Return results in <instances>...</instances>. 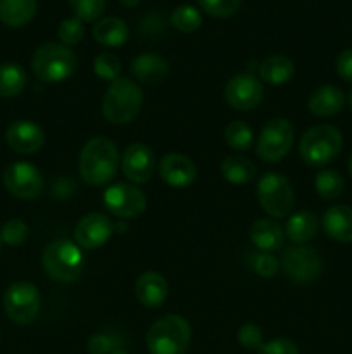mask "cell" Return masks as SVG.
Wrapping results in <instances>:
<instances>
[{
    "label": "cell",
    "mask_w": 352,
    "mask_h": 354,
    "mask_svg": "<svg viewBox=\"0 0 352 354\" xmlns=\"http://www.w3.org/2000/svg\"><path fill=\"white\" fill-rule=\"evenodd\" d=\"M119 152L107 137H93L83 145L79 154V175L90 185H106L116 176Z\"/></svg>",
    "instance_id": "6da1fadb"
},
{
    "label": "cell",
    "mask_w": 352,
    "mask_h": 354,
    "mask_svg": "<svg viewBox=\"0 0 352 354\" xmlns=\"http://www.w3.org/2000/svg\"><path fill=\"white\" fill-rule=\"evenodd\" d=\"M144 93L130 78H117L107 86L102 99V114L109 123L126 124L140 114Z\"/></svg>",
    "instance_id": "7a4b0ae2"
},
{
    "label": "cell",
    "mask_w": 352,
    "mask_h": 354,
    "mask_svg": "<svg viewBox=\"0 0 352 354\" xmlns=\"http://www.w3.org/2000/svg\"><path fill=\"white\" fill-rule=\"evenodd\" d=\"M190 337L192 330L185 318L179 315H166L152 324L145 342L150 354H185Z\"/></svg>",
    "instance_id": "3957f363"
},
{
    "label": "cell",
    "mask_w": 352,
    "mask_h": 354,
    "mask_svg": "<svg viewBox=\"0 0 352 354\" xmlns=\"http://www.w3.org/2000/svg\"><path fill=\"white\" fill-rule=\"evenodd\" d=\"M35 76L43 83H61L76 71V55L62 44H43L31 59Z\"/></svg>",
    "instance_id": "277c9868"
},
{
    "label": "cell",
    "mask_w": 352,
    "mask_h": 354,
    "mask_svg": "<svg viewBox=\"0 0 352 354\" xmlns=\"http://www.w3.org/2000/svg\"><path fill=\"white\" fill-rule=\"evenodd\" d=\"M342 133L331 124H317L304 133L299 144V154L309 166H324L333 161L342 151Z\"/></svg>",
    "instance_id": "5b68a950"
},
{
    "label": "cell",
    "mask_w": 352,
    "mask_h": 354,
    "mask_svg": "<svg viewBox=\"0 0 352 354\" xmlns=\"http://www.w3.org/2000/svg\"><path fill=\"white\" fill-rule=\"evenodd\" d=\"M43 268L52 280L72 282L83 270V254L78 244L69 241H55L45 248Z\"/></svg>",
    "instance_id": "8992f818"
},
{
    "label": "cell",
    "mask_w": 352,
    "mask_h": 354,
    "mask_svg": "<svg viewBox=\"0 0 352 354\" xmlns=\"http://www.w3.org/2000/svg\"><path fill=\"white\" fill-rule=\"evenodd\" d=\"M257 201L269 216L285 218L295 206V194L285 176L266 173L257 183Z\"/></svg>",
    "instance_id": "52a82bcc"
},
{
    "label": "cell",
    "mask_w": 352,
    "mask_h": 354,
    "mask_svg": "<svg viewBox=\"0 0 352 354\" xmlns=\"http://www.w3.org/2000/svg\"><path fill=\"white\" fill-rule=\"evenodd\" d=\"M280 268L292 282L309 283L321 275L323 258L309 245L297 244L282 252Z\"/></svg>",
    "instance_id": "ba28073f"
},
{
    "label": "cell",
    "mask_w": 352,
    "mask_h": 354,
    "mask_svg": "<svg viewBox=\"0 0 352 354\" xmlns=\"http://www.w3.org/2000/svg\"><path fill=\"white\" fill-rule=\"evenodd\" d=\"M293 144V127L289 120L276 118L268 121L259 135L255 154L266 162H278L290 152Z\"/></svg>",
    "instance_id": "9c48e42d"
},
{
    "label": "cell",
    "mask_w": 352,
    "mask_h": 354,
    "mask_svg": "<svg viewBox=\"0 0 352 354\" xmlns=\"http://www.w3.org/2000/svg\"><path fill=\"white\" fill-rule=\"evenodd\" d=\"M3 310L14 324H31L40 311V292L30 282H14L3 294Z\"/></svg>",
    "instance_id": "30bf717a"
},
{
    "label": "cell",
    "mask_w": 352,
    "mask_h": 354,
    "mask_svg": "<svg viewBox=\"0 0 352 354\" xmlns=\"http://www.w3.org/2000/svg\"><path fill=\"white\" fill-rule=\"evenodd\" d=\"M104 206L117 218H137L147 209V197L138 187L116 183L104 192Z\"/></svg>",
    "instance_id": "8fae6325"
},
{
    "label": "cell",
    "mask_w": 352,
    "mask_h": 354,
    "mask_svg": "<svg viewBox=\"0 0 352 354\" xmlns=\"http://www.w3.org/2000/svg\"><path fill=\"white\" fill-rule=\"evenodd\" d=\"M3 185L19 199H37L43 190L41 173L33 165L24 161L12 162L3 171Z\"/></svg>",
    "instance_id": "7c38bea8"
},
{
    "label": "cell",
    "mask_w": 352,
    "mask_h": 354,
    "mask_svg": "<svg viewBox=\"0 0 352 354\" xmlns=\"http://www.w3.org/2000/svg\"><path fill=\"white\" fill-rule=\"evenodd\" d=\"M262 95V83L251 73L233 76L224 88V99L237 111H252L261 104Z\"/></svg>",
    "instance_id": "4fadbf2b"
},
{
    "label": "cell",
    "mask_w": 352,
    "mask_h": 354,
    "mask_svg": "<svg viewBox=\"0 0 352 354\" xmlns=\"http://www.w3.org/2000/svg\"><path fill=\"white\" fill-rule=\"evenodd\" d=\"M114 232V225L104 213H90L75 227V241L83 249H99Z\"/></svg>",
    "instance_id": "5bb4252c"
},
{
    "label": "cell",
    "mask_w": 352,
    "mask_h": 354,
    "mask_svg": "<svg viewBox=\"0 0 352 354\" xmlns=\"http://www.w3.org/2000/svg\"><path fill=\"white\" fill-rule=\"evenodd\" d=\"M124 176L133 183H145L152 178L155 169L154 152L145 144H131L121 159Z\"/></svg>",
    "instance_id": "9a60e30c"
},
{
    "label": "cell",
    "mask_w": 352,
    "mask_h": 354,
    "mask_svg": "<svg viewBox=\"0 0 352 354\" xmlns=\"http://www.w3.org/2000/svg\"><path fill=\"white\" fill-rule=\"evenodd\" d=\"M6 140L7 145L19 154H35L43 145L45 135L33 121L19 120L7 127Z\"/></svg>",
    "instance_id": "2e32d148"
},
{
    "label": "cell",
    "mask_w": 352,
    "mask_h": 354,
    "mask_svg": "<svg viewBox=\"0 0 352 354\" xmlns=\"http://www.w3.org/2000/svg\"><path fill=\"white\" fill-rule=\"evenodd\" d=\"M159 175L162 182L169 187L183 189V187L192 185L197 178V168L186 156L183 154H168L159 162Z\"/></svg>",
    "instance_id": "e0dca14e"
},
{
    "label": "cell",
    "mask_w": 352,
    "mask_h": 354,
    "mask_svg": "<svg viewBox=\"0 0 352 354\" xmlns=\"http://www.w3.org/2000/svg\"><path fill=\"white\" fill-rule=\"evenodd\" d=\"M135 296L145 308H159L168 297V282L157 272H145L135 282Z\"/></svg>",
    "instance_id": "ac0fdd59"
},
{
    "label": "cell",
    "mask_w": 352,
    "mask_h": 354,
    "mask_svg": "<svg viewBox=\"0 0 352 354\" xmlns=\"http://www.w3.org/2000/svg\"><path fill=\"white\" fill-rule=\"evenodd\" d=\"M130 73L140 83L157 85L169 75V62L157 54H141L131 61Z\"/></svg>",
    "instance_id": "d6986e66"
},
{
    "label": "cell",
    "mask_w": 352,
    "mask_h": 354,
    "mask_svg": "<svg viewBox=\"0 0 352 354\" xmlns=\"http://www.w3.org/2000/svg\"><path fill=\"white\" fill-rule=\"evenodd\" d=\"M345 95L338 86L323 85L311 93L307 100L309 113L317 118H330L340 113L344 109Z\"/></svg>",
    "instance_id": "ffe728a7"
},
{
    "label": "cell",
    "mask_w": 352,
    "mask_h": 354,
    "mask_svg": "<svg viewBox=\"0 0 352 354\" xmlns=\"http://www.w3.org/2000/svg\"><path fill=\"white\" fill-rule=\"evenodd\" d=\"M248 235H251L252 244L262 252L278 251L285 242V230L280 227V223H276L275 220H268V218L255 220L248 230Z\"/></svg>",
    "instance_id": "44dd1931"
},
{
    "label": "cell",
    "mask_w": 352,
    "mask_h": 354,
    "mask_svg": "<svg viewBox=\"0 0 352 354\" xmlns=\"http://www.w3.org/2000/svg\"><path fill=\"white\" fill-rule=\"evenodd\" d=\"M323 228L328 237L337 242H352V207L337 204L323 214Z\"/></svg>",
    "instance_id": "7402d4cb"
},
{
    "label": "cell",
    "mask_w": 352,
    "mask_h": 354,
    "mask_svg": "<svg viewBox=\"0 0 352 354\" xmlns=\"http://www.w3.org/2000/svg\"><path fill=\"white\" fill-rule=\"evenodd\" d=\"M130 37V28L119 17H104L93 26V38L106 47H121Z\"/></svg>",
    "instance_id": "603a6c76"
},
{
    "label": "cell",
    "mask_w": 352,
    "mask_h": 354,
    "mask_svg": "<svg viewBox=\"0 0 352 354\" xmlns=\"http://www.w3.org/2000/svg\"><path fill=\"white\" fill-rule=\"evenodd\" d=\"M293 71H295V66L292 59L282 54L268 55L259 66V76L262 82L269 85H283L292 78Z\"/></svg>",
    "instance_id": "cb8c5ba5"
},
{
    "label": "cell",
    "mask_w": 352,
    "mask_h": 354,
    "mask_svg": "<svg viewBox=\"0 0 352 354\" xmlns=\"http://www.w3.org/2000/svg\"><path fill=\"white\" fill-rule=\"evenodd\" d=\"M37 12V0H0V21L9 28L30 23Z\"/></svg>",
    "instance_id": "d4e9b609"
},
{
    "label": "cell",
    "mask_w": 352,
    "mask_h": 354,
    "mask_svg": "<svg viewBox=\"0 0 352 354\" xmlns=\"http://www.w3.org/2000/svg\"><path fill=\"white\" fill-rule=\"evenodd\" d=\"M221 175L228 183L244 185L255 178V165L245 156H228L221 162Z\"/></svg>",
    "instance_id": "484cf974"
},
{
    "label": "cell",
    "mask_w": 352,
    "mask_h": 354,
    "mask_svg": "<svg viewBox=\"0 0 352 354\" xmlns=\"http://www.w3.org/2000/svg\"><path fill=\"white\" fill-rule=\"evenodd\" d=\"M286 237L295 244H306L317 234V218L309 211L292 214L286 221Z\"/></svg>",
    "instance_id": "4316f807"
},
{
    "label": "cell",
    "mask_w": 352,
    "mask_h": 354,
    "mask_svg": "<svg viewBox=\"0 0 352 354\" xmlns=\"http://www.w3.org/2000/svg\"><path fill=\"white\" fill-rule=\"evenodd\" d=\"M26 86V73L19 64L14 62H6L0 64V97H10L19 95Z\"/></svg>",
    "instance_id": "83f0119b"
},
{
    "label": "cell",
    "mask_w": 352,
    "mask_h": 354,
    "mask_svg": "<svg viewBox=\"0 0 352 354\" xmlns=\"http://www.w3.org/2000/svg\"><path fill=\"white\" fill-rule=\"evenodd\" d=\"M314 187H316V192L320 194V197L326 201H335L344 194L345 183L340 173L333 171V169H323L316 175Z\"/></svg>",
    "instance_id": "f1b7e54d"
},
{
    "label": "cell",
    "mask_w": 352,
    "mask_h": 354,
    "mask_svg": "<svg viewBox=\"0 0 352 354\" xmlns=\"http://www.w3.org/2000/svg\"><path fill=\"white\" fill-rule=\"evenodd\" d=\"M169 21H171L173 26L178 31H182V33H193V31L199 30L200 24H202V14H200L195 7L183 3V6L176 7V9L173 10Z\"/></svg>",
    "instance_id": "f546056e"
},
{
    "label": "cell",
    "mask_w": 352,
    "mask_h": 354,
    "mask_svg": "<svg viewBox=\"0 0 352 354\" xmlns=\"http://www.w3.org/2000/svg\"><path fill=\"white\" fill-rule=\"evenodd\" d=\"M224 140L235 151H248L254 142V131L245 121H233L224 130Z\"/></svg>",
    "instance_id": "4dcf8cb0"
},
{
    "label": "cell",
    "mask_w": 352,
    "mask_h": 354,
    "mask_svg": "<svg viewBox=\"0 0 352 354\" xmlns=\"http://www.w3.org/2000/svg\"><path fill=\"white\" fill-rule=\"evenodd\" d=\"M93 71L99 78L107 80V82L113 83L114 80L119 78L121 75V61L116 54H110V52H104L99 54L93 61Z\"/></svg>",
    "instance_id": "1f68e13d"
},
{
    "label": "cell",
    "mask_w": 352,
    "mask_h": 354,
    "mask_svg": "<svg viewBox=\"0 0 352 354\" xmlns=\"http://www.w3.org/2000/svg\"><path fill=\"white\" fill-rule=\"evenodd\" d=\"M69 6L79 21L92 23L104 14L106 0H69Z\"/></svg>",
    "instance_id": "d6a6232c"
},
{
    "label": "cell",
    "mask_w": 352,
    "mask_h": 354,
    "mask_svg": "<svg viewBox=\"0 0 352 354\" xmlns=\"http://www.w3.org/2000/svg\"><path fill=\"white\" fill-rule=\"evenodd\" d=\"M28 235H30V228H28V225L24 223L23 220L14 218V220H9L3 223L2 230H0V241L6 242L7 245L16 248V245H21L24 241H26Z\"/></svg>",
    "instance_id": "836d02e7"
},
{
    "label": "cell",
    "mask_w": 352,
    "mask_h": 354,
    "mask_svg": "<svg viewBox=\"0 0 352 354\" xmlns=\"http://www.w3.org/2000/svg\"><path fill=\"white\" fill-rule=\"evenodd\" d=\"M57 35L62 45L71 47V45L79 44L83 40V37H85V28H83V23L78 17H69V19L61 21Z\"/></svg>",
    "instance_id": "e575fe53"
},
{
    "label": "cell",
    "mask_w": 352,
    "mask_h": 354,
    "mask_svg": "<svg viewBox=\"0 0 352 354\" xmlns=\"http://www.w3.org/2000/svg\"><path fill=\"white\" fill-rule=\"evenodd\" d=\"M242 0H199L204 12L213 17H230L240 9Z\"/></svg>",
    "instance_id": "d590c367"
},
{
    "label": "cell",
    "mask_w": 352,
    "mask_h": 354,
    "mask_svg": "<svg viewBox=\"0 0 352 354\" xmlns=\"http://www.w3.org/2000/svg\"><path fill=\"white\" fill-rule=\"evenodd\" d=\"M252 268H254V272L259 277L271 279V277H275L278 273L280 259H276L269 252H261V254L252 256Z\"/></svg>",
    "instance_id": "8d00e7d4"
},
{
    "label": "cell",
    "mask_w": 352,
    "mask_h": 354,
    "mask_svg": "<svg viewBox=\"0 0 352 354\" xmlns=\"http://www.w3.org/2000/svg\"><path fill=\"white\" fill-rule=\"evenodd\" d=\"M238 342L242 348L257 351L264 342H262V330L254 324H245L238 328Z\"/></svg>",
    "instance_id": "74e56055"
},
{
    "label": "cell",
    "mask_w": 352,
    "mask_h": 354,
    "mask_svg": "<svg viewBox=\"0 0 352 354\" xmlns=\"http://www.w3.org/2000/svg\"><path fill=\"white\" fill-rule=\"evenodd\" d=\"M119 346V339L114 335L97 334L88 339V353L90 354H110L114 353Z\"/></svg>",
    "instance_id": "f35d334b"
},
{
    "label": "cell",
    "mask_w": 352,
    "mask_h": 354,
    "mask_svg": "<svg viewBox=\"0 0 352 354\" xmlns=\"http://www.w3.org/2000/svg\"><path fill=\"white\" fill-rule=\"evenodd\" d=\"M257 354H299V348L290 339H275L262 344Z\"/></svg>",
    "instance_id": "ab89813d"
},
{
    "label": "cell",
    "mask_w": 352,
    "mask_h": 354,
    "mask_svg": "<svg viewBox=\"0 0 352 354\" xmlns=\"http://www.w3.org/2000/svg\"><path fill=\"white\" fill-rule=\"evenodd\" d=\"M335 69H337V75L340 76L342 80L352 83V48H345V50H342L340 54L337 55Z\"/></svg>",
    "instance_id": "60d3db41"
},
{
    "label": "cell",
    "mask_w": 352,
    "mask_h": 354,
    "mask_svg": "<svg viewBox=\"0 0 352 354\" xmlns=\"http://www.w3.org/2000/svg\"><path fill=\"white\" fill-rule=\"evenodd\" d=\"M119 2L123 3V6H126V7H135V6H138L141 0H119Z\"/></svg>",
    "instance_id": "b9f144b4"
},
{
    "label": "cell",
    "mask_w": 352,
    "mask_h": 354,
    "mask_svg": "<svg viewBox=\"0 0 352 354\" xmlns=\"http://www.w3.org/2000/svg\"><path fill=\"white\" fill-rule=\"evenodd\" d=\"M349 173L352 176V152H351V158H349Z\"/></svg>",
    "instance_id": "7bdbcfd3"
},
{
    "label": "cell",
    "mask_w": 352,
    "mask_h": 354,
    "mask_svg": "<svg viewBox=\"0 0 352 354\" xmlns=\"http://www.w3.org/2000/svg\"><path fill=\"white\" fill-rule=\"evenodd\" d=\"M110 354H128V353H126V351H123V349H116V351L110 353Z\"/></svg>",
    "instance_id": "ee69618b"
},
{
    "label": "cell",
    "mask_w": 352,
    "mask_h": 354,
    "mask_svg": "<svg viewBox=\"0 0 352 354\" xmlns=\"http://www.w3.org/2000/svg\"><path fill=\"white\" fill-rule=\"evenodd\" d=\"M349 102H351V109H352V92H351V97H349Z\"/></svg>",
    "instance_id": "f6af8a7d"
},
{
    "label": "cell",
    "mask_w": 352,
    "mask_h": 354,
    "mask_svg": "<svg viewBox=\"0 0 352 354\" xmlns=\"http://www.w3.org/2000/svg\"><path fill=\"white\" fill-rule=\"evenodd\" d=\"M0 244H2V241H0Z\"/></svg>",
    "instance_id": "bcb514c9"
}]
</instances>
